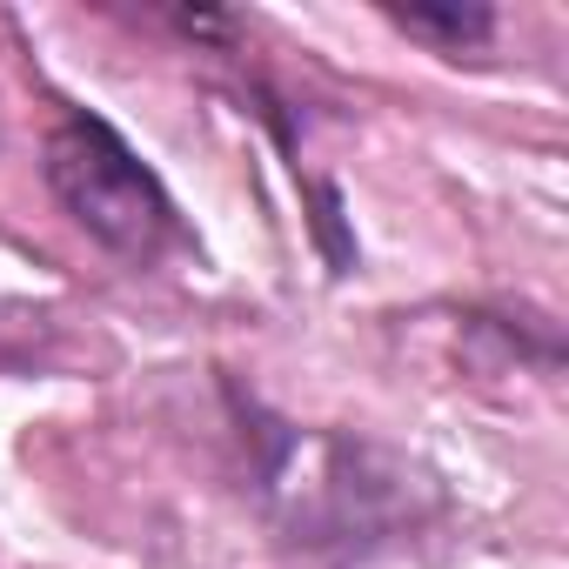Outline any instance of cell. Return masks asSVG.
Here are the masks:
<instances>
[{
    "label": "cell",
    "instance_id": "6da1fadb",
    "mask_svg": "<svg viewBox=\"0 0 569 569\" xmlns=\"http://www.w3.org/2000/svg\"><path fill=\"white\" fill-rule=\"evenodd\" d=\"M48 188L54 201L114 254L128 261H154L181 221H174V201L161 188V174L101 121V114H61L54 134H48Z\"/></svg>",
    "mask_w": 569,
    "mask_h": 569
},
{
    "label": "cell",
    "instance_id": "3957f363",
    "mask_svg": "<svg viewBox=\"0 0 569 569\" xmlns=\"http://www.w3.org/2000/svg\"><path fill=\"white\" fill-rule=\"evenodd\" d=\"M396 21L409 34H422V41H442V48H476L496 28L489 8H396Z\"/></svg>",
    "mask_w": 569,
    "mask_h": 569
},
{
    "label": "cell",
    "instance_id": "7a4b0ae2",
    "mask_svg": "<svg viewBox=\"0 0 569 569\" xmlns=\"http://www.w3.org/2000/svg\"><path fill=\"white\" fill-rule=\"evenodd\" d=\"M268 496L289 502L296 529H336V536H376L389 516H402V469L376 476L369 449L349 442H322V436H296L274 429L268 436Z\"/></svg>",
    "mask_w": 569,
    "mask_h": 569
}]
</instances>
